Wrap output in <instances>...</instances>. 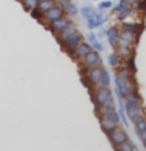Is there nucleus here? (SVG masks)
I'll return each instance as SVG.
<instances>
[{
    "label": "nucleus",
    "mask_w": 146,
    "mask_h": 151,
    "mask_svg": "<svg viewBox=\"0 0 146 151\" xmlns=\"http://www.w3.org/2000/svg\"><path fill=\"white\" fill-rule=\"evenodd\" d=\"M31 16L35 17V19H38V21H44V13H42V11H39L38 8L31 9Z\"/></svg>",
    "instance_id": "18"
},
{
    "label": "nucleus",
    "mask_w": 146,
    "mask_h": 151,
    "mask_svg": "<svg viewBox=\"0 0 146 151\" xmlns=\"http://www.w3.org/2000/svg\"><path fill=\"white\" fill-rule=\"evenodd\" d=\"M91 50H93L91 44H88V42H85V41H83V42H80V44H79L77 47H75V50H74L71 55H72L75 60H82L83 57L87 55L88 52H91Z\"/></svg>",
    "instance_id": "8"
},
{
    "label": "nucleus",
    "mask_w": 146,
    "mask_h": 151,
    "mask_svg": "<svg viewBox=\"0 0 146 151\" xmlns=\"http://www.w3.org/2000/svg\"><path fill=\"white\" fill-rule=\"evenodd\" d=\"M72 24V19H71V16H68V14H64V16H61L60 19H57V21L54 22H49L47 24V28H49L50 32H54L55 35L57 33H60L63 28H66L68 25H71Z\"/></svg>",
    "instance_id": "3"
},
{
    "label": "nucleus",
    "mask_w": 146,
    "mask_h": 151,
    "mask_svg": "<svg viewBox=\"0 0 146 151\" xmlns=\"http://www.w3.org/2000/svg\"><path fill=\"white\" fill-rule=\"evenodd\" d=\"M99 8H110V2H101L99 3Z\"/></svg>",
    "instance_id": "19"
},
{
    "label": "nucleus",
    "mask_w": 146,
    "mask_h": 151,
    "mask_svg": "<svg viewBox=\"0 0 146 151\" xmlns=\"http://www.w3.org/2000/svg\"><path fill=\"white\" fill-rule=\"evenodd\" d=\"M22 2V5L25 6V9H28V11H31V9H35V8H38V0H21Z\"/></svg>",
    "instance_id": "16"
},
{
    "label": "nucleus",
    "mask_w": 146,
    "mask_h": 151,
    "mask_svg": "<svg viewBox=\"0 0 146 151\" xmlns=\"http://www.w3.org/2000/svg\"><path fill=\"white\" fill-rule=\"evenodd\" d=\"M79 61L82 63L83 69H89V68H94V66H102V60H101V57H99V54L96 50L88 52V54L85 55L82 60H79Z\"/></svg>",
    "instance_id": "2"
},
{
    "label": "nucleus",
    "mask_w": 146,
    "mask_h": 151,
    "mask_svg": "<svg viewBox=\"0 0 146 151\" xmlns=\"http://www.w3.org/2000/svg\"><path fill=\"white\" fill-rule=\"evenodd\" d=\"M64 14L66 13H64V9H63V5H61L60 2H57L55 6L50 8L49 11L44 14V21H42V22H46V24L54 22V21H57V19H60L61 16H64Z\"/></svg>",
    "instance_id": "5"
},
{
    "label": "nucleus",
    "mask_w": 146,
    "mask_h": 151,
    "mask_svg": "<svg viewBox=\"0 0 146 151\" xmlns=\"http://www.w3.org/2000/svg\"><path fill=\"white\" fill-rule=\"evenodd\" d=\"M129 118L132 121H138V120H141V118H145V112H143V109L141 107H137V109H134V110H129Z\"/></svg>",
    "instance_id": "13"
},
{
    "label": "nucleus",
    "mask_w": 146,
    "mask_h": 151,
    "mask_svg": "<svg viewBox=\"0 0 146 151\" xmlns=\"http://www.w3.org/2000/svg\"><path fill=\"white\" fill-rule=\"evenodd\" d=\"M116 151H137V146L132 143L130 140H126V142H122L121 145H118L115 146Z\"/></svg>",
    "instance_id": "15"
},
{
    "label": "nucleus",
    "mask_w": 146,
    "mask_h": 151,
    "mask_svg": "<svg viewBox=\"0 0 146 151\" xmlns=\"http://www.w3.org/2000/svg\"><path fill=\"white\" fill-rule=\"evenodd\" d=\"M110 98H112V91L108 87H97L96 91L93 93V99L96 102V106H101V104H104Z\"/></svg>",
    "instance_id": "6"
},
{
    "label": "nucleus",
    "mask_w": 146,
    "mask_h": 151,
    "mask_svg": "<svg viewBox=\"0 0 146 151\" xmlns=\"http://www.w3.org/2000/svg\"><path fill=\"white\" fill-rule=\"evenodd\" d=\"M55 0H42V2H39V3H38V9H39V11H42V13H47V11H49V9L50 8H54L55 6Z\"/></svg>",
    "instance_id": "14"
},
{
    "label": "nucleus",
    "mask_w": 146,
    "mask_h": 151,
    "mask_svg": "<svg viewBox=\"0 0 146 151\" xmlns=\"http://www.w3.org/2000/svg\"><path fill=\"white\" fill-rule=\"evenodd\" d=\"M126 107H127V112H129V110H134V109H137V107H140V99L137 98V96H134V94L127 96Z\"/></svg>",
    "instance_id": "12"
},
{
    "label": "nucleus",
    "mask_w": 146,
    "mask_h": 151,
    "mask_svg": "<svg viewBox=\"0 0 146 151\" xmlns=\"http://www.w3.org/2000/svg\"><path fill=\"white\" fill-rule=\"evenodd\" d=\"M102 73H104L102 66H94V68H89V69H83V82L88 87H91V85L97 87Z\"/></svg>",
    "instance_id": "1"
},
{
    "label": "nucleus",
    "mask_w": 146,
    "mask_h": 151,
    "mask_svg": "<svg viewBox=\"0 0 146 151\" xmlns=\"http://www.w3.org/2000/svg\"><path fill=\"white\" fill-rule=\"evenodd\" d=\"M108 139H110V142H112L115 146H118V145H121L122 142L127 140V134H126V131L122 129L121 126L116 124L113 129L108 131Z\"/></svg>",
    "instance_id": "4"
},
{
    "label": "nucleus",
    "mask_w": 146,
    "mask_h": 151,
    "mask_svg": "<svg viewBox=\"0 0 146 151\" xmlns=\"http://www.w3.org/2000/svg\"><path fill=\"white\" fill-rule=\"evenodd\" d=\"M79 30H77V25H74V24H71V25H68L66 28H63L60 33H57V38H58V41L60 42H63V41H66L68 38H71L72 35H75Z\"/></svg>",
    "instance_id": "9"
},
{
    "label": "nucleus",
    "mask_w": 146,
    "mask_h": 151,
    "mask_svg": "<svg viewBox=\"0 0 146 151\" xmlns=\"http://www.w3.org/2000/svg\"><path fill=\"white\" fill-rule=\"evenodd\" d=\"M80 42H83V36L77 32L75 35H72L71 38H68L66 41H63L61 44H63V47L69 52V54H72V52L75 50V47H77V46L80 44Z\"/></svg>",
    "instance_id": "7"
},
{
    "label": "nucleus",
    "mask_w": 146,
    "mask_h": 151,
    "mask_svg": "<svg viewBox=\"0 0 146 151\" xmlns=\"http://www.w3.org/2000/svg\"><path fill=\"white\" fill-rule=\"evenodd\" d=\"M61 5H63V9H64V13L68 14V16H74V14L79 13L77 6H75V5L72 3V0H66V2H61Z\"/></svg>",
    "instance_id": "11"
},
{
    "label": "nucleus",
    "mask_w": 146,
    "mask_h": 151,
    "mask_svg": "<svg viewBox=\"0 0 146 151\" xmlns=\"http://www.w3.org/2000/svg\"><path fill=\"white\" fill-rule=\"evenodd\" d=\"M108 83H110V77H108V74L104 71L102 76H101V80H99V85H97V87H108Z\"/></svg>",
    "instance_id": "17"
},
{
    "label": "nucleus",
    "mask_w": 146,
    "mask_h": 151,
    "mask_svg": "<svg viewBox=\"0 0 146 151\" xmlns=\"http://www.w3.org/2000/svg\"><path fill=\"white\" fill-rule=\"evenodd\" d=\"M135 129H137V134L140 135V139L146 142V118H141V120L135 121Z\"/></svg>",
    "instance_id": "10"
},
{
    "label": "nucleus",
    "mask_w": 146,
    "mask_h": 151,
    "mask_svg": "<svg viewBox=\"0 0 146 151\" xmlns=\"http://www.w3.org/2000/svg\"><path fill=\"white\" fill-rule=\"evenodd\" d=\"M38 2H42V0H38Z\"/></svg>",
    "instance_id": "20"
}]
</instances>
